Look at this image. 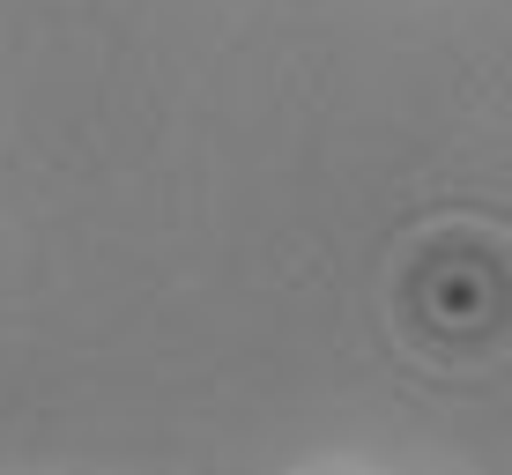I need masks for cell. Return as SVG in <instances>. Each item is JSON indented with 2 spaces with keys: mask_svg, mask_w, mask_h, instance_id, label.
Wrapping results in <instances>:
<instances>
[]
</instances>
